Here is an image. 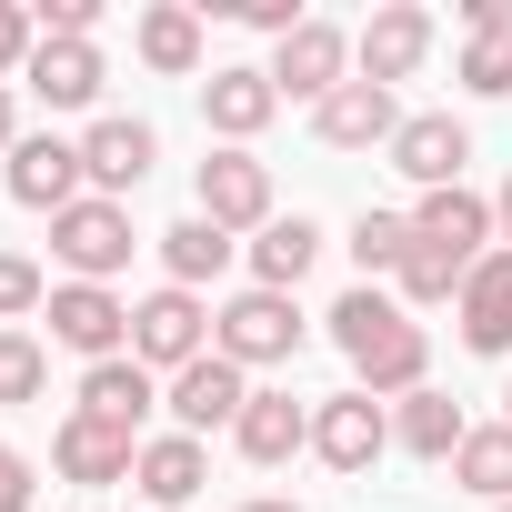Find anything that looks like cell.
Here are the masks:
<instances>
[{"instance_id": "6da1fadb", "label": "cell", "mask_w": 512, "mask_h": 512, "mask_svg": "<svg viewBox=\"0 0 512 512\" xmlns=\"http://www.w3.org/2000/svg\"><path fill=\"white\" fill-rule=\"evenodd\" d=\"M332 342H342V362L362 372V392H372V402H402V392H422V372H432L422 322H402V302H382L372 282L332 302Z\"/></svg>"}, {"instance_id": "7a4b0ae2", "label": "cell", "mask_w": 512, "mask_h": 512, "mask_svg": "<svg viewBox=\"0 0 512 512\" xmlns=\"http://www.w3.org/2000/svg\"><path fill=\"white\" fill-rule=\"evenodd\" d=\"M211 352L241 362V372L292 362V352H302V312H292V292H241V302H221V312H211Z\"/></svg>"}, {"instance_id": "3957f363", "label": "cell", "mask_w": 512, "mask_h": 512, "mask_svg": "<svg viewBox=\"0 0 512 512\" xmlns=\"http://www.w3.org/2000/svg\"><path fill=\"white\" fill-rule=\"evenodd\" d=\"M201 352H211L201 292H151V302L131 312V362H141V372H191Z\"/></svg>"}, {"instance_id": "277c9868", "label": "cell", "mask_w": 512, "mask_h": 512, "mask_svg": "<svg viewBox=\"0 0 512 512\" xmlns=\"http://www.w3.org/2000/svg\"><path fill=\"white\" fill-rule=\"evenodd\" d=\"M51 251L71 262V282H111V272L131 262V211L101 201V191H81V201L51 221Z\"/></svg>"}, {"instance_id": "5b68a950", "label": "cell", "mask_w": 512, "mask_h": 512, "mask_svg": "<svg viewBox=\"0 0 512 512\" xmlns=\"http://www.w3.org/2000/svg\"><path fill=\"white\" fill-rule=\"evenodd\" d=\"M41 312H51V342L81 352V362H121L131 352V302H111L101 282H61Z\"/></svg>"}, {"instance_id": "8992f818", "label": "cell", "mask_w": 512, "mask_h": 512, "mask_svg": "<svg viewBox=\"0 0 512 512\" xmlns=\"http://www.w3.org/2000/svg\"><path fill=\"white\" fill-rule=\"evenodd\" d=\"M412 241H422V251H442V262L472 282L482 241H492V201H482V191H462V181H452V191H422V201H412Z\"/></svg>"}, {"instance_id": "52a82bcc", "label": "cell", "mask_w": 512, "mask_h": 512, "mask_svg": "<svg viewBox=\"0 0 512 512\" xmlns=\"http://www.w3.org/2000/svg\"><path fill=\"white\" fill-rule=\"evenodd\" d=\"M342 81H352V41H342L332 21H302V31L272 51V91H282V101H312V111H322Z\"/></svg>"}, {"instance_id": "ba28073f", "label": "cell", "mask_w": 512, "mask_h": 512, "mask_svg": "<svg viewBox=\"0 0 512 512\" xmlns=\"http://www.w3.org/2000/svg\"><path fill=\"white\" fill-rule=\"evenodd\" d=\"M51 462H61V482L101 492V482H131V472H141V432H121V422H91V412H71V422L51 432Z\"/></svg>"}, {"instance_id": "9c48e42d", "label": "cell", "mask_w": 512, "mask_h": 512, "mask_svg": "<svg viewBox=\"0 0 512 512\" xmlns=\"http://www.w3.org/2000/svg\"><path fill=\"white\" fill-rule=\"evenodd\" d=\"M382 442H392V412H382L372 392H332V402L312 412V452H322L332 472H372Z\"/></svg>"}, {"instance_id": "30bf717a", "label": "cell", "mask_w": 512, "mask_h": 512, "mask_svg": "<svg viewBox=\"0 0 512 512\" xmlns=\"http://www.w3.org/2000/svg\"><path fill=\"white\" fill-rule=\"evenodd\" d=\"M201 221L262 231V221H272V171L251 161V151H211V161H201Z\"/></svg>"}, {"instance_id": "8fae6325", "label": "cell", "mask_w": 512, "mask_h": 512, "mask_svg": "<svg viewBox=\"0 0 512 512\" xmlns=\"http://www.w3.org/2000/svg\"><path fill=\"white\" fill-rule=\"evenodd\" d=\"M462 161H472V131H462L452 111H422V121H402V131H392V171H402V181H422V191H452V181H462Z\"/></svg>"}, {"instance_id": "7c38bea8", "label": "cell", "mask_w": 512, "mask_h": 512, "mask_svg": "<svg viewBox=\"0 0 512 512\" xmlns=\"http://www.w3.org/2000/svg\"><path fill=\"white\" fill-rule=\"evenodd\" d=\"M422 51H432V11H412V0H392V11H372V21H362V81H372V91L412 81V71H422Z\"/></svg>"}, {"instance_id": "4fadbf2b", "label": "cell", "mask_w": 512, "mask_h": 512, "mask_svg": "<svg viewBox=\"0 0 512 512\" xmlns=\"http://www.w3.org/2000/svg\"><path fill=\"white\" fill-rule=\"evenodd\" d=\"M161 161V141H151V121H91L81 131V181L111 201V191H141V171Z\"/></svg>"}, {"instance_id": "5bb4252c", "label": "cell", "mask_w": 512, "mask_h": 512, "mask_svg": "<svg viewBox=\"0 0 512 512\" xmlns=\"http://www.w3.org/2000/svg\"><path fill=\"white\" fill-rule=\"evenodd\" d=\"M11 201L61 221V211L81 201V141H51V131H41V141H21V151H11Z\"/></svg>"}, {"instance_id": "9a60e30c", "label": "cell", "mask_w": 512, "mask_h": 512, "mask_svg": "<svg viewBox=\"0 0 512 512\" xmlns=\"http://www.w3.org/2000/svg\"><path fill=\"white\" fill-rule=\"evenodd\" d=\"M241 402H251V382H241V362H221V352H201L191 372H171V422L201 442L211 422H241Z\"/></svg>"}, {"instance_id": "2e32d148", "label": "cell", "mask_w": 512, "mask_h": 512, "mask_svg": "<svg viewBox=\"0 0 512 512\" xmlns=\"http://www.w3.org/2000/svg\"><path fill=\"white\" fill-rule=\"evenodd\" d=\"M312 131H322L332 151H372V141L392 151V131H402V111H392V91H372V81L352 71V81H342V91H332V101L312 111Z\"/></svg>"}, {"instance_id": "e0dca14e", "label": "cell", "mask_w": 512, "mask_h": 512, "mask_svg": "<svg viewBox=\"0 0 512 512\" xmlns=\"http://www.w3.org/2000/svg\"><path fill=\"white\" fill-rule=\"evenodd\" d=\"M272 111H282V91H272V71H211V81H201V121H211V131H221L231 151H241L251 131H262Z\"/></svg>"}, {"instance_id": "ac0fdd59", "label": "cell", "mask_w": 512, "mask_h": 512, "mask_svg": "<svg viewBox=\"0 0 512 512\" xmlns=\"http://www.w3.org/2000/svg\"><path fill=\"white\" fill-rule=\"evenodd\" d=\"M462 342L472 352H512V251H482L462 282Z\"/></svg>"}, {"instance_id": "d6986e66", "label": "cell", "mask_w": 512, "mask_h": 512, "mask_svg": "<svg viewBox=\"0 0 512 512\" xmlns=\"http://www.w3.org/2000/svg\"><path fill=\"white\" fill-rule=\"evenodd\" d=\"M231 442L272 472V462H292V452L312 442V412H302L292 392H251V402H241V422H231Z\"/></svg>"}, {"instance_id": "ffe728a7", "label": "cell", "mask_w": 512, "mask_h": 512, "mask_svg": "<svg viewBox=\"0 0 512 512\" xmlns=\"http://www.w3.org/2000/svg\"><path fill=\"white\" fill-rule=\"evenodd\" d=\"M312 262H322V231H312L302 211H292V221L272 211L262 231H251V292H292V282H302Z\"/></svg>"}, {"instance_id": "44dd1931", "label": "cell", "mask_w": 512, "mask_h": 512, "mask_svg": "<svg viewBox=\"0 0 512 512\" xmlns=\"http://www.w3.org/2000/svg\"><path fill=\"white\" fill-rule=\"evenodd\" d=\"M21 81H31L51 111H91V101H101V51H91V41H41Z\"/></svg>"}, {"instance_id": "7402d4cb", "label": "cell", "mask_w": 512, "mask_h": 512, "mask_svg": "<svg viewBox=\"0 0 512 512\" xmlns=\"http://www.w3.org/2000/svg\"><path fill=\"white\" fill-rule=\"evenodd\" d=\"M151 402H161V392H151V372H141L131 352L81 372V412H91V422H121V432H141V412H151Z\"/></svg>"}, {"instance_id": "603a6c76", "label": "cell", "mask_w": 512, "mask_h": 512, "mask_svg": "<svg viewBox=\"0 0 512 512\" xmlns=\"http://www.w3.org/2000/svg\"><path fill=\"white\" fill-rule=\"evenodd\" d=\"M131 482H141V492L171 512V502H191V492L211 482V452H201L191 432H161V442H141V472H131Z\"/></svg>"}, {"instance_id": "cb8c5ba5", "label": "cell", "mask_w": 512, "mask_h": 512, "mask_svg": "<svg viewBox=\"0 0 512 512\" xmlns=\"http://www.w3.org/2000/svg\"><path fill=\"white\" fill-rule=\"evenodd\" d=\"M462 412H452V392H402V422H392V442L402 452H422V462H452L462 452Z\"/></svg>"}, {"instance_id": "d4e9b609", "label": "cell", "mask_w": 512, "mask_h": 512, "mask_svg": "<svg viewBox=\"0 0 512 512\" xmlns=\"http://www.w3.org/2000/svg\"><path fill=\"white\" fill-rule=\"evenodd\" d=\"M452 482L482 492V502H512V422H472L462 452H452Z\"/></svg>"}, {"instance_id": "484cf974", "label": "cell", "mask_w": 512, "mask_h": 512, "mask_svg": "<svg viewBox=\"0 0 512 512\" xmlns=\"http://www.w3.org/2000/svg\"><path fill=\"white\" fill-rule=\"evenodd\" d=\"M161 262H171V292H201V282L231 262V231L191 211V221H171V231H161Z\"/></svg>"}, {"instance_id": "4316f807", "label": "cell", "mask_w": 512, "mask_h": 512, "mask_svg": "<svg viewBox=\"0 0 512 512\" xmlns=\"http://www.w3.org/2000/svg\"><path fill=\"white\" fill-rule=\"evenodd\" d=\"M141 61L151 71H201V11H181V0H161V11H141Z\"/></svg>"}, {"instance_id": "83f0119b", "label": "cell", "mask_w": 512, "mask_h": 512, "mask_svg": "<svg viewBox=\"0 0 512 512\" xmlns=\"http://www.w3.org/2000/svg\"><path fill=\"white\" fill-rule=\"evenodd\" d=\"M352 262H362V282L372 272H402L412 262V211H362L352 221Z\"/></svg>"}, {"instance_id": "f1b7e54d", "label": "cell", "mask_w": 512, "mask_h": 512, "mask_svg": "<svg viewBox=\"0 0 512 512\" xmlns=\"http://www.w3.org/2000/svg\"><path fill=\"white\" fill-rule=\"evenodd\" d=\"M41 382H51V352L31 332H0V402H41Z\"/></svg>"}, {"instance_id": "f546056e", "label": "cell", "mask_w": 512, "mask_h": 512, "mask_svg": "<svg viewBox=\"0 0 512 512\" xmlns=\"http://www.w3.org/2000/svg\"><path fill=\"white\" fill-rule=\"evenodd\" d=\"M462 91H482V101H502V91H512V31L462 41Z\"/></svg>"}, {"instance_id": "4dcf8cb0", "label": "cell", "mask_w": 512, "mask_h": 512, "mask_svg": "<svg viewBox=\"0 0 512 512\" xmlns=\"http://www.w3.org/2000/svg\"><path fill=\"white\" fill-rule=\"evenodd\" d=\"M392 282H402V302H462V272L442 262V251H422V241H412V262Z\"/></svg>"}, {"instance_id": "1f68e13d", "label": "cell", "mask_w": 512, "mask_h": 512, "mask_svg": "<svg viewBox=\"0 0 512 512\" xmlns=\"http://www.w3.org/2000/svg\"><path fill=\"white\" fill-rule=\"evenodd\" d=\"M31 21H41V41H91L101 0H31Z\"/></svg>"}, {"instance_id": "d6a6232c", "label": "cell", "mask_w": 512, "mask_h": 512, "mask_svg": "<svg viewBox=\"0 0 512 512\" xmlns=\"http://www.w3.org/2000/svg\"><path fill=\"white\" fill-rule=\"evenodd\" d=\"M51 292H41V272L21 262V251H0V322H21V312H41Z\"/></svg>"}, {"instance_id": "836d02e7", "label": "cell", "mask_w": 512, "mask_h": 512, "mask_svg": "<svg viewBox=\"0 0 512 512\" xmlns=\"http://www.w3.org/2000/svg\"><path fill=\"white\" fill-rule=\"evenodd\" d=\"M31 51H41V21L21 0H0V71H31Z\"/></svg>"}, {"instance_id": "e575fe53", "label": "cell", "mask_w": 512, "mask_h": 512, "mask_svg": "<svg viewBox=\"0 0 512 512\" xmlns=\"http://www.w3.org/2000/svg\"><path fill=\"white\" fill-rule=\"evenodd\" d=\"M0 512H31V462L0 452Z\"/></svg>"}, {"instance_id": "d590c367", "label": "cell", "mask_w": 512, "mask_h": 512, "mask_svg": "<svg viewBox=\"0 0 512 512\" xmlns=\"http://www.w3.org/2000/svg\"><path fill=\"white\" fill-rule=\"evenodd\" d=\"M462 31L482 41V31H512V0H462Z\"/></svg>"}, {"instance_id": "8d00e7d4", "label": "cell", "mask_w": 512, "mask_h": 512, "mask_svg": "<svg viewBox=\"0 0 512 512\" xmlns=\"http://www.w3.org/2000/svg\"><path fill=\"white\" fill-rule=\"evenodd\" d=\"M0 151H21V141H11V81H0Z\"/></svg>"}, {"instance_id": "74e56055", "label": "cell", "mask_w": 512, "mask_h": 512, "mask_svg": "<svg viewBox=\"0 0 512 512\" xmlns=\"http://www.w3.org/2000/svg\"><path fill=\"white\" fill-rule=\"evenodd\" d=\"M492 221H502V241H512V181H502V201H492Z\"/></svg>"}, {"instance_id": "f35d334b", "label": "cell", "mask_w": 512, "mask_h": 512, "mask_svg": "<svg viewBox=\"0 0 512 512\" xmlns=\"http://www.w3.org/2000/svg\"><path fill=\"white\" fill-rule=\"evenodd\" d=\"M241 512H292V502H241Z\"/></svg>"}, {"instance_id": "ab89813d", "label": "cell", "mask_w": 512, "mask_h": 512, "mask_svg": "<svg viewBox=\"0 0 512 512\" xmlns=\"http://www.w3.org/2000/svg\"><path fill=\"white\" fill-rule=\"evenodd\" d=\"M502 512H512V502H502Z\"/></svg>"}, {"instance_id": "60d3db41", "label": "cell", "mask_w": 512, "mask_h": 512, "mask_svg": "<svg viewBox=\"0 0 512 512\" xmlns=\"http://www.w3.org/2000/svg\"><path fill=\"white\" fill-rule=\"evenodd\" d=\"M502 402H512V392H502Z\"/></svg>"}]
</instances>
